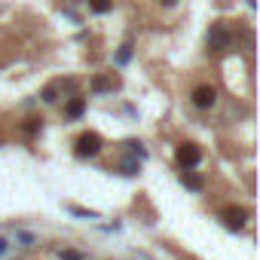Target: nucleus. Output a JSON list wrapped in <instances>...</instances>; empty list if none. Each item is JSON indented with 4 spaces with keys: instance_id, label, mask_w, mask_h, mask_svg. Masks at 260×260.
I'll return each instance as SVG.
<instances>
[{
    "instance_id": "obj_9",
    "label": "nucleus",
    "mask_w": 260,
    "mask_h": 260,
    "mask_svg": "<svg viewBox=\"0 0 260 260\" xmlns=\"http://www.w3.org/2000/svg\"><path fill=\"white\" fill-rule=\"evenodd\" d=\"M181 181H184V187H190V190H202V178H196L193 172H184Z\"/></svg>"
},
{
    "instance_id": "obj_14",
    "label": "nucleus",
    "mask_w": 260,
    "mask_h": 260,
    "mask_svg": "<svg viewBox=\"0 0 260 260\" xmlns=\"http://www.w3.org/2000/svg\"><path fill=\"white\" fill-rule=\"evenodd\" d=\"M61 260H83V254H77V251H64Z\"/></svg>"
},
{
    "instance_id": "obj_17",
    "label": "nucleus",
    "mask_w": 260,
    "mask_h": 260,
    "mask_svg": "<svg viewBox=\"0 0 260 260\" xmlns=\"http://www.w3.org/2000/svg\"><path fill=\"white\" fill-rule=\"evenodd\" d=\"M159 4H162V7H175V4H178V0H159Z\"/></svg>"
},
{
    "instance_id": "obj_3",
    "label": "nucleus",
    "mask_w": 260,
    "mask_h": 260,
    "mask_svg": "<svg viewBox=\"0 0 260 260\" xmlns=\"http://www.w3.org/2000/svg\"><path fill=\"white\" fill-rule=\"evenodd\" d=\"M199 162H202V150H199L196 144H190V141H187V144H181V147H178V166H181L184 172H187V169H196Z\"/></svg>"
},
{
    "instance_id": "obj_2",
    "label": "nucleus",
    "mask_w": 260,
    "mask_h": 260,
    "mask_svg": "<svg viewBox=\"0 0 260 260\" xmlns=\"http://www.w3.org/2000/svg\"><path fill=\"white\" fill-rule=\"evenodd\" d=\"M190 98H193V107H199V110H211V107L217 104V92H214V86H205V83L196 86Z\"/></svg>"
},
{
    "instance_id": "obj_12",
    "label": "nucleus",
    "mask_w": 260,
    "mask_h": 260,
    "mask_svg": "<svg viewBox=\"0 0 260 260\" xmlns=\"http://www.w3.org/2000/svg\"><path fill=\"white\" fill-rule=\"evenodd\" d=\"M16 239H19V242H25V245H34V242H37L31 233H16Z\"/></svg>"
},
{
    "instance_id": "obj_5",
    "label": "nucleus",
    "mask_w": 260,
    "mask_h": 260,
    "mask_svg": "<svg viewBox=\"0 0 260 260\" xmlns=\"http://www.w3.org/2000/svg\"><path fill=\"white\" fill-rule=\"evenodd\" d=\"M220 214H223L226 226H233V230H242V226H245V220H248V211H245V208H239V205H230V208H223Z\"/></svg>"
},
{
    "instance_id": "obj_1",
    "label": "nucleus",
    "mask_w": 260,
    "mask_h": 260,
    "mask_svg": "<svg viewBox=\"0 0 260 260\" xmlns=\"http://www.w3.org/2000/svg\"><path fill=\"white\" fill-rule=\"evenodd\" d=\"M74 147H77V156H98L104 144H101V138H98L95 132H83Z\"/></svg>"
},
{
    "instance_id": "obj_10",
    "label": "nucleus",
    "mask_w": 260,
    "mask_h": 260,
    "mask_svg": "<svg viewBox=\"0 0 260 260\" xmlns=\"http://www.w3.org/2000/svg\"><path fill=\"white\" fill-rule=\"evenodd\" d=\"M43 101H46V104H55V101H58V83H52V86L43 89Z\"/></svg>"
},
{
    "instance_id": "obj_7",
    "label": "nucleus",
    "mask_w": 260,
    "mask_h": 260,
    "mask_svg": "<svg viewBox=\"0 0 260 260\" xmlns=\"http://www.w3.org/2000/svg\"><path fill=\"white\" fill-rule=\"evenodd\" d=\"M89 10L98 13V16H104V13L113 10V0H89Z\"/></svg>"
},
{
    "instance_id": "obj_11",
    "label": "nucleus",
    "mask_w": 260,
    "mask_h": 260,
    "mask_svg": "<svg viewBox=\"0 0 260 260\" xmlns=\"http://www.w3.org/2000/svg\"><path fill=\"white\" fill-rule=\"evenodd\" d=\"M128 58H132V43H122L119 52H116V64H125Z\"/></svg>"
},
{
    "instance_id": "obj_16",
    "label": "nucleus",
    "mask_w": 260,
    "mask_h": 260,
    "mask_svg": "<svg viewBox=\"0 0 260 260\" xmlns=\"http://www.w3.org/2000/svg\"><path fill=\"white\" fill-rule=\"evenodd\" d=\"M10 251V239L7 236H0V254H7Z\"/></svg>"
},
{
    "instance_id": "obj_6",
    "label": "nucleus",
    "mask_w": 260,
    "mask_h": 260,
    "mask_svg": "<svg viewBox=\"0 0 260 260\" xmlns=\"http://www.w3.org/2000/svg\"><path fill=\"white\" fill-rule=\"evenodd\" d=\"M83 110H86V101L83 98H71L68 107H64V116L68 119H77V116H83Z\"/></svg>"
},
{
    "instance_id": "obj_15",
    "label": "nucleus",
    "mask_w": 260,
    "mask_h": 260,
    "mask_svg": "<svg viewBox=\"0 0 260 260\" xmlns=\"http://www.w3.org/2000/svg\"><path fill=\"white\" fill-rule=\"evenodd\" d=\"M122 172H125V175H135V172H138V162H125Z\"/></svg>"
},
{
    "instance_id": "obj_13",
    "label": "nucleus",
    "mask_w": 260,
    "mask_h": 260,
    "mask_svg": "<svg viewBox=\"0 0 260 260\" xmlns=\"http://www.w3.org/2000/svg\"><path fill=\"white\" fill-rule=\"evenodd\" d=\"M37 128H40V122H37V119H28V125H25V132H28V135H34Z\"/></svg>"
},
{
    "instance_id": "obj_8",
    "label": "nucleus",
    "mask_w": 260,
    "mask_h": 260,
    "mask_svg": "<svg viewBox=\"0 0 260 260\" xmlns=\"http://www.w3.org/2000/svg\"><path fill=\"white\" fill-rule=\"evenodd\" d=\"M92 89H95V92H107V89H116V80H107V77H95V80H92Z\"/></svg>"
},
{
    "instance_id": "obj_4",
    "label": "nucleus",
    "mask_w": 260,
    "mask_h": 260,
    "mask_svg": "<svg viewBox=\"0 0 260 260\" xmlns=\"http://www.w3.org/2000/svg\"><path fill=\"white\" fill-rule=\"evenodd\" d=\"M208 46L211 49H226L230 46V31L217 22V25H211V31H208Z\"/></svg>"
}]
</instances>
